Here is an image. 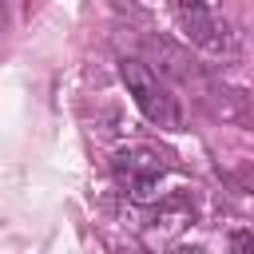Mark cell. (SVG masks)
Returning a JSON list of instances; mask_svg holds the SVG:
<instances>
[{"instance_id":"7a4b0ae2","label":"cell","mask_w":254,"mask_h":254,"mask_svg":"<svg viewBox=\"0 0 254 254\" xmlns=\"http://www.w3.org/2000/svg\"><path fill=\"white\" fill-rule=\"evenodd\" d=\"M111 175H115L119 190H123L131 202H147V198H155L159 183L171 175V159H167L163 151L147 147V143H135V147L115 151Z\"/></svg>"},{"instance_id":"3957f363","label":"cell","mask_w":254,"mask_h":254,"mask_svg":"<svg viewBox=\"0 0 254 254\" xmlns=\"http://www.w3.org/2000/svg\"><path fill=\"white\" fill-rule=\"evenodd\" d=\"M179 8V24H183V36L190 44H198L202 52H214V56H226L234 52V36L226 28V20L210 8V0H175Z\"/></svg>"},{"instance_id":"277c9868","label":"cell","mask_w":254,"mask_h":254,"mask_svg":"<svg viewBox=\"0 0 254 254\" xmlns=\"http://www.w3.org/2000/svg\"><path fill=\"white\" fill-rule=\"evenodd\" d=\"M230 254H254V234L250 230H234L230 234Z\"/></svg>"},{"instance_id":"6da1fadb","label":"cell","mask_w":254,"mask_h":254,"mask_svg":"<svg viewBox=\"0 0 254 254\" xmlns=\"http://www.w3.org/2000/svg\"><path fill=\"white\" fill-rule=\"evenodd\" d=\"M119 75H123L127 95L135 99V107L155 127H167V131H179L183 127V107H179L175 91L159 79V71H151L143 60H119Z\"/></svg>"}]
</instances>
